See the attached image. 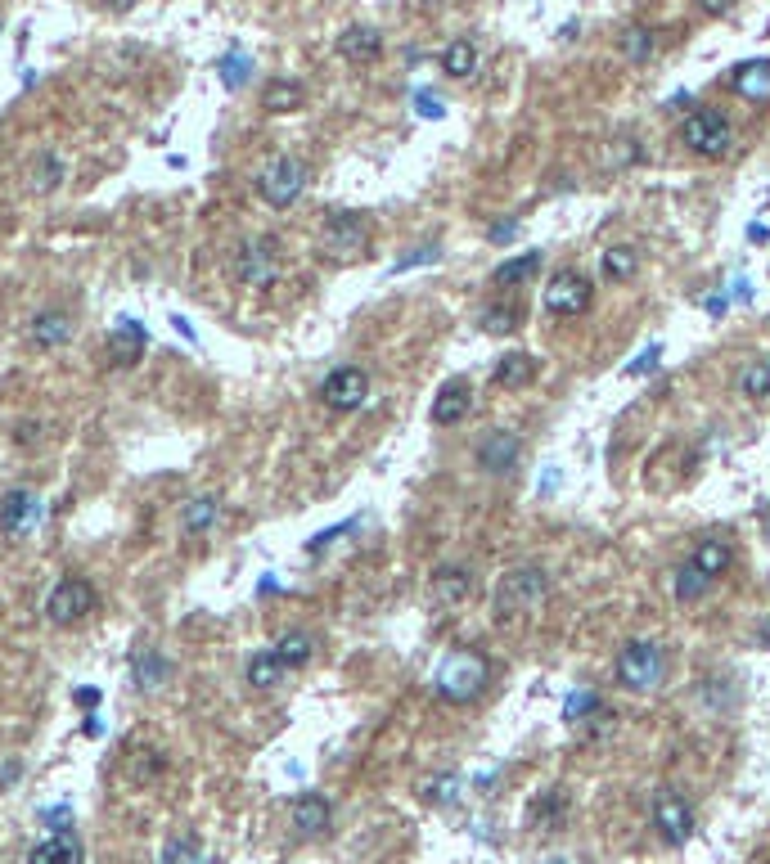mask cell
Instances as JSON below:
<instances>
[{
    "mask_svg": "<svg viewBox=\"0 0 770 864\" xmlns=\"http://www.w3.org/2000/svg\"><path fill=\"white\" fill-rule=\"evenodd\" d=\"M469 405H473L469 378H451V383H442V392L433 396V410H428V419H433L437 428H455V423L469 414Z\"/></svg>",
    "mask_w": 770,
    "mask_h": 864,
    "instance_id": "cell-14",
    "label": "cell"
},
{
    "mask_svg": "<svg viewBox=\"0 0 770 864\" xmlns=\"http://www.w3.org/2000/svg\"><path fill=\"white\" fill-rule=\"evenodd\" d=\"M622 54L631 63L649 59V54H653V32H649V27H626V32H622Z\"/></svg>",
    "mask_w": 770,
    "mask_h": 864,
    "instance_id": "cell-36",
    "label": "cell"
},
{
    "mask_svg": "<svg viewBox=\"0 0 770 864\" xmlns=\"http://www.w3.org/2000/svg\"><path fill=\"white\" fill-rule=\"evenodd\" d=\"M617 684H626V689L635 693H649L662 684V675H667V653H662V644H653V639H631V644L617 653Z\"/></svg>",
    "mask_w": 770,
    "mask_h": 864,
    "instance_id": "cell-3",
    "label": "cell"
},
{
    "mask_svg": "<svg viewBox=\"0 0 770 864\" xmlns=\"http://www.w3.org/2000/svg\"><path fill=\"white\" fill-rule=\"evenodd\" d=\"M491 378H496V387H527L536 378V360L527 356V351H509V356L496 360V369H491Z\"/></svg>",
    "mask_w": 770,
    "mask_h": 864,
    "instance_id": "cell-21",
    "label": "cell"
},
{
    "mask_svg": "<svg viewBox=\"0 0 770 864\" xmlns=\"http://www.w3.org/2000/svg\"><path fill=\"white\" fill-rule=\"evenodd\" d=\"M541 270V252H523V257H509L491 270V288H518Z\"/></svg>",
    "mask_w": 770,
    "mask_h": 864,
    "instance_id": "cell-23",
    "label": "cell"
},
{
    "mask_svg": "<svg viewBox=\"0 0 770 864\" xmlns=\"http://www.w3.org/2000/svg\"><path fill=\"white\" fill-rule=\"evenodd\" d=\"M518 324H523V311H518L514 302L509 306H487V311H482V329L487 333H514Z\"/></svg>",
    "mask_w": 770,
    "mask_h": 864,
    "instance_id": "cell-35",
    "label": "cell"
},
{
    "mask_svg": "<svg viewBox=\"0 0 770 864\" xmlns=\"http://www.w3.org/2000/svg\"><path fill=\"white\" fill-rule=\"evenodd\" d=\"M442 72L446 77H473V72H478V45H473L469 36L451 41L442 50Z\"/></svg>",
    "mask_w": 770,
    "mask_h": 864,
    "instance_id": "cell-26",
    "label": "cell"
},
{
    "mask_svg": "<svg viewBox=\"0 0 770 864\" xmlns=\"http://www.w3.org/2000/svg\"><path fill=\"white\" fill-rule=\"evenodd\" d=\"M604 275L617 279V284H622V279H631L635 275V252L631 248H608L604 252Z\"/></svg>",
    "mask_w": 770,
    "mask_h": 864,
    "instance_id": "cell-37",
    "label": "cell"
},
{
    "mask_svg": "<svg viewBox=\"0 0 770 864\" xmlns=\"http://www.w3.org/2000/svg\"><path fill=\"white\" fill-rule=\"evenodd\" d=\"M545 599V572L541 567H514V572L500 576L496 585V621L500 626H509V621H518L523 612H536Z\"/></svg>",
    "mask_w": 770,
    "mask_h": 864,
    "instance_id": "cell-2",
    "label": "cell"
},
{
    "mask_svg": "<svg viewBox=\"0 0 770 864\" xmlns=\"http://www.w3.org/2000/svg\"><path fill=\"white\" fill-rule=\"evenodd\" d=\"M307 189V162L293 158V153H275L262 171H257V194L271 207H289L298 203V194Z\"/></svg>",
    "mask_w": 770,
    "mask_h": 864,
    "instance_id": "cell-5",
    "label": "cell"
},
{
    "mask_svg": "<svg viewBox=\"0 0 770 864\" xmlns=\"http://www.w3.org/2000/svg\"><path fill=\"white\" fill-rule=\"evenodd\" d=\"M550 864H563V860H550Z\"/></svg>",
    "mask_w": 770,
    "mask_h": 864,
    "instance_id": "cell-49",
    "label": "cell"
},
{
    "mask_svg": "<svg viewBox=\"0 0 770 864\" xmlns=\"http://www.w3.org/2000/svg\"><path fill=\"white\" fill-rule=\"evenodd\" d=\"M415 104H419V113H424V117H442V104H437V99L428 95V90H419Z\"/></svg>",
    "mask_w": 770,
    "mask_h": 864,
    "instance_id": "cell-46",
    "label": "cell"
},
{
    "mask_svg": "<svg viewBox=\"0 0 770 864\" xmlns=\"http://www.w3.org/2000/svg\"><path fill=\"white\" fill-rule=\"evenodd\" d=\"M77 702H82V707H95V702H100V689H82L77 693Z\"/></svg>",
    "mask_w": 770,
    "mask_h": 864,
    "instance_id": "cell-48",
    "label": "cell"
},
{
    "mask_svg": "<svg viewBox=\"0 0 770 864\" xmlns=\"http://www.w3.org/2000/svg\"><path fill=\"white\" fill-rule=\"evenodd\" d=\"M514 234H518V221H500V225H491V230H487V239L491 243H505V239H514Z\"/></svg>",
    "mask_w": 770,
    "mask_h": 864,
    "instance_id": "cell-45",
    "label": "cell"
},
{
    "mask_svg": "<svg viewBox=\"0 0 770 864\" xmlns=\"http://www.w3.org/2000/svg\"><path fill=\"white\" fill-rule=\"evenodd\" d=\"M590 297H595V288H590L586 275H577V270H559V275L550 279V288H545V311L559 315V320H572V315L590 311Z\"/></svg>",
    "mask_w": 770,
    "mask_h": 864,
    "instance_id": "cell-8",
    "label": "cell"
},
{
    "mask_svg": "<svg viewBox=\"0 0 770 864\" xmlns=\"http://www.w3.org/2000/svg\"><path fill=\"white\" fill-rule=\"evenodd\" d=\"M248 68H253V63H248V59H244V50H230V54H226V59H221V63H217V72H221V81H226V86H230V90H239V86H244V77H248Z\"/></svg>",
    "mask_w": 770,
    "mask_h": 864,
    "instance_id": "cell-38",
    "label": "cell"
},
{
    "mask_svg": "<svg viewBox=\"0 0 770 864\" xmlns=\"http://www.w3.org/2000/svg\"><path fill=\"white\" fill-rule=\"evenodd\" d=\"M275 275H280V243L275 239H253V243L239 248V257H235V279L239 284L262 288V284H271Z\"/></svg>",
    "mask_w": 770,
    "mask_h": 864,
    "instance_id": "cell-11",
    "label": "cell"
},
{
    "mask_svg": "<svg viewBox=\"0 0 770 864\" xmlns=\"http://www.w3.org/2000/svg\"><path fill=\"white\" fill-rule=\"evenodd\" d=\"M284 671H289V666L280 662V653H275V648H262V653L248 662V684H253V689H275V684L284 680Z\"/></svg>",
    "mask_w": 770,
    "mask_h": 864,
    "instance_id": "cell-27",
    "label": "cell"
},
{
    "mask_svg": "<svg viewBox=\"0 0 770 864\" xmlns=\"http://www.w3.org/2000/svg\"><path fill=\"white\" fill-rule=\"evenodd\" d=\"M28 864H82V842H77V833L59 828V833H50L41 846H32Z\"/></svg>",
    "mask_w": 770,
    "mask_h": 864,
    "instance_id": "cell-17",
    "label": "cell"
},
{
    "mask_svg": "<svg viewBox=\"0 0 770 864\" xmlns=\"http://www.w3.org/2000/svg\"><path fill=\"white\" fill-rule=\"evenodd\" d=\"M730 86L739 90L748 104H766L770 99V63L766 59H752V63H739L730 77Z\"/></svg>",
    "mask_w": 770,
    "mask_h": 864,
    "instance_id": "cell-18",
    "label": "cell"
},
{
    "mask_svg": "<svg viewBox=\"0 0 770 864\" xmlns=\"http://www.w3.org/2000/svg\"><path fill=\"white\" fill-rule=\"evenodd\" d=\"M338 50H343L347 63H374L383 54V36L374 32V27H347V32L338 36Z\"/></svg>",
    "mask_w": 770,
    "mask_h": 864,
    "instance_id": "cell-19",
    "label": "cell"
},
{
    "mask_svg": "<svg viewBox=\"0 0 770 864\" xmlns=\"http://www.w3.org/2000/svg\"><path fill=\"white\" fill-rule=\"evenodd\" d=\"M365 396H370V374L361 365H338L334 374L320 383V401L329 410H361Z\"/></svg>",
    "mask_w": 770,
    "mask_h": 864,
    "instance_id": "cell-10",
    "label": "cell"
},
{
    "mask_svg": "<svg viewBox=\"0 0 770 864\" xmlns=\"http://www.w3.org/2000/svg\"><path fill=\"white\" fill-rule=\"evenodd\" d=\"M653 828L662 833L667 846H685L694 837V810H689V801L676 788H662L653 797Z\"/></svg>",
    "mask_w": 770,
    "mask_h": 864,
    "instance_id": "cell-7",
    "label": "cell"
},
{
    "mask_svg": "<svg viewBox=\"0 0 770 864\" xmlns=\"http://www.w3.org/2000/svg\"><path fill=\"white\" fill-rule=\"evenodd\" d=\"M59 180H64V162L59 158H41V167H32V189H55Z\"/></svg>",
    "mask_w": 770,
    "mask_h": 864,
    "instance_id": "cell-40",
    "label": "cell"
},
{
    "mask_svg": "<svg viewBox=\"0 0 770 864\" xmlns=\"http://www.w3.org/2000/svg\"><path fill=\"white\" fill-rule=\"evenodd\" d=\"M329 819H334V806H329L320 792H298V797H293V828H298L302 837L329 833Z\"/></svg>",
    "mask_w": 770,
    "mask_h": 864,
    "instance_id": "cell-15",
    "label": "cell"
},
{
    "mask_svg": "<svg viewBox=\"0 0 770 864\" xmlns=\"http://www.w3.org/2000/svg\"><path fill=\"white\" fill-rule=\"evenodd\" d=\"M145 347H149L145 324H136V320H118V324L109 329V342H104V360H109L113 369H131L140 356H145Z\"/></svg>",
    "mask_w": 770,
    "mask_h": 864,
    "instance_id": "cell-13",
    "label": "cell"
},
{
    "mask_svg": "<svg viewBox=\"0 0 770 864\" xmlns=\"http://www.w3.org/2000/svg\"><path fill=\"white\" fill-rule=\"evenodd\" d=\"M658 356H662V347H644L640 356L631 360V365H626V378H640V374H653V369H658Z\"/></svg>",
    "mask_w": 770,
    "mask_h": 864,
    "instance_id": "cell-41",
    "label": "cell"
},
{
    "mask_svg": "<svg viewBox=\"0 0 770 864\" xmlns=\"http://www.w3.org/2000/svg\"><path fill=\"white\" fill-rule=\"evenodd\" d=\"M671 590H676V599L680 603H694V599H703V590H707V576L698 572L694 563H685L676 572V581H671Z\"/></svg>",
    "mask_w": 770,
    "mask_h": 864,
    "instance_id": "cell-34",
    "label": "cell"
},
{
    "mask_svg": "<svg viewBox=\"0 0 770 864\" xmlns=\"http://www.w3.org/2000/svg\"><path fill=\"white\" fill-rule=\"evenodd\" d=\"M325 248L334 252V257H365V248H370V225L361 221L356 212H334L325 221Z\"/></svg>",
    "mask_w": 770,
    "mask_h": 864,
    "instance_id": "cell-12",
    "label": "cell"
},
{
    "mask_svg": "<svg viewBox=\"0 0 770 864\" xmlns=\"http://www.w3.org/2000/svg\"><path fill=\"white\" fill-rule=\"evenodd\" d=\"M217 522H221V500L217 495H199V500L185 504V518H181L185 536H203V531H212Z\"/></svg>",
    "mask_w": 770,
    "mask_h": 864,
    "instance_id": "cell-25",
    "label": "cell"
},
{
    "mask_svg": "<svg viewBox=\"0 0 770 864\" xmlns=\"http://www.w3.org/2000/svg\"><path fill=\"white\" fill-rule=\"evenodd\" d=\"M518 455H523V441L514 437V432H487V441L478 446V464L487 468V473H509V468L518 464Z\"/></svg>",
    "mask_w": 770,
    "mask_h": 864,
    "instance_id": "cell-16",
    "label": "cell"
},
{
    "mask_svg": "<svg viewBox=\"0 0 770 864\" xmlns=\"http://www.w3.org/2000/svg\"><path fill=\"white\" fill-rule=\"evenodd\" d=\"M302 99H307L302 81H289V77L266 81V90H262V108H266V113H298Z\"/></svg>",
    "mask_w": 770,
    "mask_h": 864,
    "instance_id": "cell-22",
    "label": "cell"
},
{
    "mask_svg": "<svg viewBox=\"0 0 770 864\" xmlns=\"http://www.w3.org/2000/svg\"><path fill=\"white\" fill-rule=\"evenodd\" d=\"M131 675H136L140 689H158V684H163L167 675H172V666H167L163 657L154 653V648H145V653H140L136 662H131Z\"/></svg>",
    "mask_w": 770,
    "mask_h": 864,
    "instance_id": "cell-31",
    "label": "cell"
},
{
    "mask_svg": "<svg viewBox=\"0 0 770 864\" xmlns=\"http://www.w3.org/2000/svg\"><path fill=\"white\" fill-rule=\"evenodd\" d=\"M437 257H442V252H437V248H419V252H410V257H401V261H397V266H392V270H410V266H424V261H437Z\"/></svg>",
    "mask_w": 770,
    "mask_h": 864,
    "instance_id": "cell-44",
    "label": "cell"
},
{
    "mask_svg": "<svg viewBox=\"0 0 770 864\" xmlns=\"http://www.w3.org/2000/svg\"><path fill=\"white\" fill-rule=\"evenodd\" d=\"M91 612H95V590L86 576H64L46 599V617L55 621V626H77V621H86Z\"/></svg>",
    "mask_w": 770,
    "mask_h": 864,
    "instance_id": "cell-6",
    "label": "cell"
},
{
    "mask_svg": "<svg viewBox=\"0 0 770 864\" xmlns=\"http://www.w3.org/2000/svg\"><path fill=\"white\" fill-rule=\"evenodd\" d=\"M68 338H73V320H68L64 311H46L32 320V342H37V347L55 351V347H64Z\"/></svg>",
    "mask_w": 770,
    "mask_h": 864,
    "instance_id": "cell-24",
    "label": "cell"
},
{
    "mask_svg": "<svg viewBox=\"0 0 770 864\" xmlns=\"http://www.w3.org/2000/svg\"><path fill=\"white\" fill-rule=\"evenodd\" d=\"M487 657L473 653V648H455L451 657H442L433 675V689L442 702H473L482 689H487Z\"/></svg>",
    "mask_w": 770,
    "mask_h": 864,
    "instance_id": "cell-1",
    "label": "cell"
},
{
    "mask_svg": "<svg viewBox=\"0 0 770 864\" xmlns=\"http://www.w3.org/2000/svg\"><path fill=\"white\" fill-rule=\"evenodd\" d=\"M163 864H203V846L194 833H181L163 846Z\"/></svg>",
    "mask_w": 770,
    "mask_h": 864,
    "instance_id": "cell-33",
    "label": "cell"
},
{
    "mask_svg": "<svg viewBox=\"0 0 770 864\" xmlns=\"http://www.w3.org/2000/svg\"><path fill=\"white\" fill-rule=\"evenodd\" d=\"M698 5H703L707 14H725V9H730V0H698Z\"/></svg>",
    "mask_w": 770,
    "mask_h": 864,
    "instance_id": "cell-47",
    "label": "cell"
},
{
    "mask_svg": "<svg viewBox=\"0 0 770 864\" xmlns=\"http://www.w3.org/2000/svg\"><path fill=\"white\" fill-rule=\"evenodd\" d=\"M689 563H694L698 572L712 581V576H721L725 567L734 563V554H730V545H725V540H703V545L694 549V558H689Z\"/></svg>",
    "mask_w": 770,
    "mask_h": 864,
    "instance_id": "cell-28",
    "label": "cell"
},
{
    "mask_svg": "<svg viewBox=\"0 0 770 864\" xmlns=\"http://www.w3.org/2000/svg\"><path fill=\"white\" fill-rule=\"evenodd\" d=\"M455 788H460V779H455V774H451V779H437V783H428V797H433V801H451V797H455Z\"/></svg>",
    "mask_w": 770,
    "mask_h": 864,
    "instance_id": "cell-43",
    "label": "cell"
},
{
    "mask_svg": "<svg viewBox=\"0 0 770 864\" xmlns=\"http://www.w3.org/2000/svg\"><path fill=\"white\" fill-rule=\"evenodd\" d=\"M41 518H46V509H41V495L28 491V486H14V491L0 495V531L5 536H32V531L41 527Z\"/></svg>",
    "mask_w": 770,
    "mask_h": 864,
    "instance_id": "cell-9",
    "label": "cell"
},
{
    "mask_svg": "<svg viewBox=\"0 0 770 864\" xmlns=\"http://www.w3.org/2000/svg\"><path fill=\"white\" fill-rule=\"evenodd\" d=\"M680 144L698 158H725L734 144V131H730V117L716 113V108H698L680 122Z\"/></svg>",
    "mask_w": 770,
    "mask_h": 864,
    "instance_id": "cell-4",
    "label": "cell"
},
{
    "mask_svg": "<svg viewBox=\"0 0 770 864\" xmlns=\"http://www.w3.org/2000/svg\"><path fill=\"white\" fill-rule=\"evenodd\" d=\"M563 810H568V797H563V788H545L541 797L532 801V824H536V828H559Z\"/></svg>",
    "mask_w": 770,
    "mask_h": 864,
    "instance_id": "cell-30",
    "label": "cell"
},
{
    "mask_svg": "<svg viewBox=\"0 0 770 864\" xmlns=\"http://www.w3.org/2000/svg\"><path fill=\"white\" fill-rule=\"evenodd\" d=\"M595 716L599 711V693L595 689H577V693H568V702H563V720H581V716Z\"/></svg>",
    "mask_w": 770,
    "mask_h": 864,
    "instance_id": "cell-39",
    "label": "cell"
},
{
    "mask_svg": "<svg viewBox=\"0 0 770 864\" xmlns=\"http://www.w3.org/2000/svg\"><path fill=\"white\" fill-rule=\"evenodd\" d=\"M739 387H743V396H752V401L770 396V360H748L739 374Z\"/></svg>",
    "mask_w": 770,
    "mask_h": 864,
    "instance_id": "cell-32",
    "label": "cell"
},
{
    "mask_svg": "<svg viewBox=\"0 0 770 864\" xmlns=\"http://www.w3.org/2000/svg\"><path fill=\"white\" fill-rule=\"evenodd\" d=\"M275 653H280V662L289 666H307L311 662V653H316V635H307V630H289V635L275 644Z\"/></svg>",
    "mask_w": 770,
    "mask_h": 864,
    "instance_id": "cell-29",
    "label": "cell"
},
{
    "mask_svg": "<svg viewBox=\"0 0 770 864\" xmlns=\"http://www.w3.org/2000/svg\"><path fill=\"white\" fill-rule=\"evenodd\" d=\"M343 531H352V522H338V527H329V531H320V536H311V540H307V554H320V549L334 545Z\"/></svg>",
    "mask_w": 770,
    "mask_h": 864,
    "instance_id": "cell-42",
    "label": "cell"
},
{
    "mask_svg": "<svg viewBox=\"0 0 770 864\" xmlns=\"http://www.w3.org/2000/svg\"><path fill=\"white\" fill-rule=\"evenodd\" d=\"M469 590H473V576L464 572V567H442V572H433V603H442V608L464 603Z\"/></svg>",
    "mask_w": 770,
    "mask_h": 864,
    "instance_id": "cell-20",
    "label": "cell"
}]
</instances>
